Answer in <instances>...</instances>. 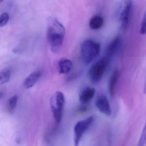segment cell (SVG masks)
Wrapping results in <instances>:
<instances>
[{
    "instance_id": "obj_13",
    "label": "cell",
    "mask_w": 146,
    "mask_h": 146,
    "mask_svg": "<svg viewBox=\"0 0 146 146\" xmlns=\"http://www.w3.org/2000/svg\"><path fill=\"white\" fill-rule=\"evenodd\" d=\"M104 20L102 17L100 15L93 16L89 21L90 28L92 30H96L102 28L104 25Z\"/></svg>"
},
{
    "instance_id": "obj_12",
    "label": "cell",
    "mask_w": 146,
    "mask_h": 146,
    "mask_svg": "<svg viewBox=\"0 0 146 146\" xmlns=\"http://www.w3.org/2000/svg\"><path fill=\"white\" fill-rule=\"evenodd\" d=\"M41 73L40 71H36L32 72L25 80L24 86L26 89L32 88L38 79L40 77Z\"/></svg>"
},
{
    "instance_id": "obj_16",
    "label": "cell",
    "mask_w": 146,
    "mask_h": 146,
    "mask_svg": "<svg viewBox=\"0 0 146 146\" xmlns=\"http://www.w3.org/2000/svg\"><path fill=\"white\" fill-rule=\"evenodd\" d=\"M10 17L7 13H5L0 16V28L6 25L9 20Z\"/></svg>"
},
{
    "instance_id": "obj_4",
    "label": "cell",
    "mask_w": 146,
    "mask_h": 146,
    "mask_svg": "<svg viewBox=\"0 0 146 146\" xmlns=\"http://www.w3.org/2000/svg\"><path fill=\"white\" fill-rule=\"evenodd\" d=\"M65 104V98L64 94L60 91H57L51 97L50 107L54 120L57 124L62 120Z\"/></svg>"
},
{
    "instance_id": "obj_17",
    "label": "cell",
    "mask_w": 146,
    "mask_h": 146,
    "mask_svg": "<svg viewBox=\"0 0 146 146\" xmlns=\"http://www.w3.org/2000/svg\"><path fill=\"white\" fill-rule=\"evenodd\" d=\"M146 13H145L142 19L140 26V33L142 35H144L146 34Z\"/></svg>"
},
{
    "instance_id": "obj_11",
    "label": "cell",
    "mask_w": 146,
    "mask_h": 146,
    "mask_svg": "<svg viewBox=\"0 0 146 146\" xmlns=\"http://www.w3.org/2000/svg\"><path fill=\"white\" fill-rule=\"evenodd\" d=\"M73 64L71 60L63 58L60 59L58 64V72L60 74H67L71 70Z\"/></svg>"
},
{
    "instance_id": "obj_10",
    "label": "cell",
    "mask_w": 146,
    "mask_h": 146,
    "mask_svg": "<svg viewBox=\"0 0 146 146\" xmlns=\"http://www.w3.org/2000/svg\"><path fill=\"white\" fill-rule=\"evenodd\" d=\"M120 76V72L116 69L111 75L108 82V90L111 97L114 95V91Z\"/></svg>"
},
{
    "instance_id": "obj_5",
    "label": "cell",
    "mask_w": 146,
    "mask_h": 146,
    "mask_svg": "<svg viewBox=\"0 0 146 146\" xmlns=\"http://www.w3.org/2000/svg\"><path fill=\"white\" fill-rule=\"evenodd\" d=\"M131 0H120L117 16L122 30H125L129 25L131 14Z\"/></svg>"
},
{
    "instance_id": "obj_9",
    "label": "cell",
    "mask_w": 146,
    "mask_h": 146,
    "mask_svg": "<svg viewBox=\"0 0 146 146\" xmlns=\"http://www.w3.org/2000/svg\"><path fill=\"white\" fill-rule=\"evenodd\" d=\"M96 90L94 88L87 87L82 90L79 95L80 102L83 105L88 103L94 96Z\"/></svg>"
},
{
    "instance_id": "obj_15",
    "label": "cell",
    "mask_w": 146,
    "mask_h": 146,
    "mask_svg": "<svg viewBox=\"0 0 146 146\" xmlns=\"http://www.w3.org/2000/svg\"><path fill=\"white\" fill-rule=\"evenodd\" d=\"M18 101V96L15 95L9 99L7 103V109L9 112H12L17 106Z\"/></svg>"
},
{
    "instance_id": "obj_6",
    "label": "cell",
    "mask_w": 146,
    "mask_h": 146,
    "mask_svg": "<svg viewBox=\"0 0 146 146\" xmlns=\"http://www.w3.org/2000/svg\"><path fill=\"white\" fill-rule=\"evenodd\" d=\"M94 118L91 116L78 122L74 127V142L75 146H78L81 139L94 122Z\"/></svg>"
},
{
    "instance_id": "obj_8",
    "label": "cell",
    "mask_w": 146,
    "mask_h": 146,
    "mask_svg": "<svg viewBox=\"0 0 146 146\" xmlns=\"http://www.w3.org/2000/svg\"><path fill=\"white\" fill-rule=\"evenodd\" d=\"M121 44V39L119 36L114 38L108 44L105 52V56L110 60L119 51Z\"/></svg>"
},
{
    "instance_id": "obj_3",
    "label": "cell",
    "mask_w": 146,
    "mask_h": 146,
    "mask_svg": "<svg viewBox=\"0 0 146 146\" xmlns=\"http://www.w3.org/2000/svg\"><path fill=\"white\" fill-rule=\"evenodd\" d=\"M111 60L104 56L95 62L89 69L88 76L90 80L94 83L100 82Z\"/></svg>"
},
{
    "instance_id": "obj_19",
    "label": "cell",
    "mask_w": 146,
    "mask_h": 146,
    "mask_svg": "<svg viewBox=\"0 0 146 146\" xmlns=\"http://www.w3.org/2000/svg\"><path fill=\"white\" fill-rule=\"evenodd\" d=\"M2 96H3V94L1 92H0V100L2 98Z\"/></svg>"
},
{
    "instance_id": "obj_14",
    "label": "cell",
    "mask_w": 146,
    "mask_h": 146,
    "mask_svg": "<svg viewBox=\"0 0 146 146\" xmlns=\"http://www.w3.org/2000/svg\"><path fill=\"white\" fill-rule=\"evenodd\" d=\"M11 76V70L9 69H5L0 72V84L7 82Z\"/></svg>"
},
{
    "instance_id": "obj_2",
    "label": "cell",
    "mask_w": 146,
    "mask_h": 146,
    "mask_svg": "<svg viewBox=\"0 0 146 146\" xmlns=\"http://www.w3.org/2000/svg\"><path fill=\"white\" fill-rule=\"evenodd\" d=\"M100 42L90 39L83 42L81 46V58L84 64L88 65L95 60L100 52Z\"/></svg>"
},
{
    "instance_id": "obj_7",
    "label": "cell",
    "mask_w": 146,
    "mask_h": 146,
    "mask_svg": "<svg viewBox=\"0 0 146 146\" xmlns=\"http://www.w3.org/2000/svg\"><path fill=\"white\" fill-rule=\"evenodd\" d=\"M97 109L102 113L106 116H110L111 113V108L107 97L105 95L99 96L95 101Z\"/></svg>"
},
{
    "instance_id": "obj_18",
    "label": "cell",
    "mask_w": 146,
    "mask_h": 146,
    "mask_svg": "<svg viewBox=\"0 0 146 146\" xmlns=\"http://www.w3.org/2000/svg\"><path fill=\"white\" fill-rule=\"evenodd\" d=\"M88 107H87L86 106H81L79 108V109H78V111L80 112L84 113L86 112L88 110Z\"/></svg>"
},
{
    "instance_id": "obj_1",
    "label": "cell",
    "mask_w": 146,
    "mask_h": 146,
    "mask_svg": "<svg viewBox=\"0 0 146 146\" xmlns=\"http://www.w3.org/2000/svg\"><path fill=\"white\" fill-rule=\"evenodd\" d=\"M65 33L64 27L58 19L54 18L49 20L47 36L51 51L53 52H58L61 48Z\"/></svg>"
}]
</instances>
